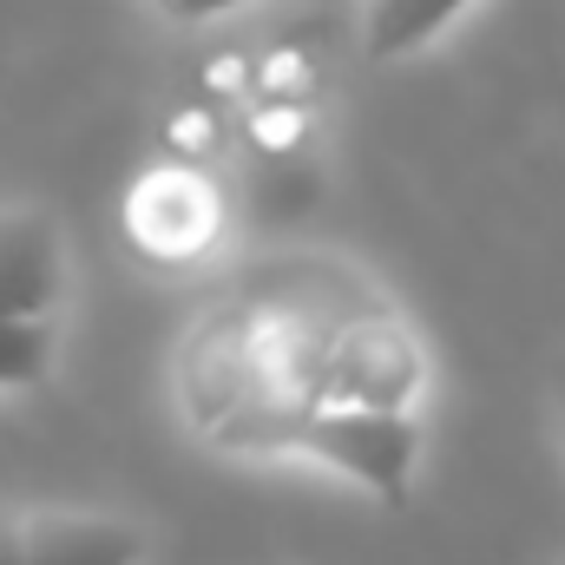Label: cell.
Instances as JSON below:
<instances>
[{
  "label": "cell",
  "mask_w": 565,
  "mask_h": 565,
  "mask_svg": "<svg viewBox=\"0 0 565 565\" xmlns=\"http://www.w3.org/2000/svg\"><path fill=\"white\" fill-rule=\"evenodd\" d=\"M422 382V342L395 302L335 257L250 264L178 349L184 422L231 454H296L322 408L415 415Z\"/></svg>",
  "instance_id": "1"
},
{
  "label": "cell",
  "mask_w": 565,
  "mask_h": 565,
  "mask_svg": "<svg viewBox=\"0 0 565 565\" xmlns=\"http://www.w3.org/2000/svg\"><path fill=\"white\" fill-rule=\"evenodd\" d=\"M66 302V237L33 204H0V322L60 329Z\"/></svg>",
  "instance_id": "2"
},
{
  "label": "cell",
  "mask_w": 565,
  "mask_h": 565,
  "mask_svg": "<svg viewBox=\"0 0 565 565\" xmlns=\"http://www.w3.org/2000/svg\"><path fill=\"white\" fill-rule=\"evenodd\" d=\"M217 217H224L217 184L198 178V171H184V164L145 171L139 184H132V198H126V231H132V244L151 264H191L198 250H211Z\"/></svg>",
  "instance_id": "3"
},
{
  "label": "cell",
  "mask_w": 565,
  "mask_h": 565,
  "mask_svg": "<svg viewBox=\"0 0 565 565\" xmlns=\"http://www.w3.org/2000/svg\"><path fill=\"white\" fill-rule=\"evenodd\" d=\"M26 565H139L145 526L119 513H33L20 520Z\"/></svg>",
  "instance_id": "4"
},
{
  "label": "cell",
  "mask_w": 565,
  "mask_h": 565,
  "mask_svg": "<svg viewBox=\"0 0 565 565\" xmlns=\"http://www.w3.org/2000/svg\"><path fill=\"white\" fill-rule=\"evenodd\" d=\"M473 0H362V46L369 60H408L434 46Z\"/></svg>",
  "instance_id": "5"
},
{
  "label": "cell",
  "mask_w": 565,
  "mask_h": 565,
  "mask_svg": "<svg viewBox=\"0 0 565 565\" xmlns=\"http://www.w3.org/2000/svg\"><path fill=\"white\" fill-rule=\"evenodd\" d=\"M53 335H60V329L0 322V395L46 388V375H53Z\"/></svg>",
  "instance_id": "6"
},
{
  "label": "cell",
  "mask_w": 565,
  "mask_h": 565,
  "mask_svg": "<svg viewBox=\"0 0 565 565\" xmlns=\"http://www.w3.org/2000/svg\"><path fill=\"white\" fill-rule=\"evenodd\" d=\"M151 7L178 26H198V20H217V13H237V7H257V0H151Z\"/></svg>",
  "instance_id": "7"
},
{
  "label": "cell",
  "mask_w": 565,
  "mask_h": 565,
  "mask_svg": "<svg viewBox=\"0 0 565 565\" xmlns=\"http://www.w3.org/2000/svg\"><path fill=\"white\" fill-rule=\"evenodd\" d=\"M0 565H26V533H20V520H7V513H0Z\"/></svg>",
  "instance_id": "8"
},
{
  "label": "cell",
  "mask_w": 565,
  "mask_h": 565,
  "mask_svg": "<svg viewBox=\"0 0 565 565\" xmlns=\"http://www.w3.org/2000/svg\"><path fill=\"white\" fill-rule=\"evenodd\" d=\"M559 565H565V559H559Z\"/></svg>",
  "instance_id": "9"
}]
</instances>
